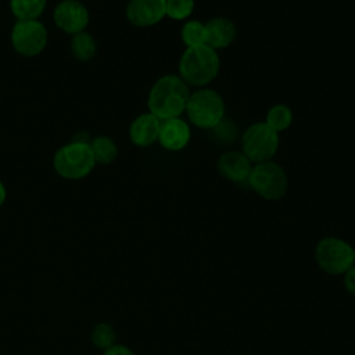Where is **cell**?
Returning a JSON list of instances; mask_svg holds the SVG:
<instances>
[{"label":"cell","mask_w":355,"mask_h":355,"mask_svg":"<svg viewBox=\"0 0 355 355\" xmlns=\"http://www.w3.org/2000/svg\"><path fill=\"white\" fill-rule=\"evenodd\" d=\"M218 172L230 182H243L248 179L252 164L243 151L227 150L216 161Z\"/></svg>","instance_id":"obj_12"},{"label":"cell","mask_w":355,"mask_h":355,"mask_svg":"<svg viewBox=\"0 0 355 355\" xmlns=\"http://www.w3.org/2000/svg\"><path fill=\"white\" fill-rule=\"evenodd\" d=\"M293 118H294V115L288 105L275 104L269 108V111L266 114L265 123L269 125L277 133H280L290 128V125L293 123Z\"/></svg>","instance_id":"obj_18"},{"label":"cell","mask_w":355,"mask_h":355,"mask_svg":"<svg viewBox=\"0 0 355 355\" xmlns=\"http://www.w3.org/2000/svg\"><path fill=\"white\" fill-rule=\"evenodd\" d=\"M279 148V133L265 122L250 125L241 135V151L251 164L272 161Z\"/></svg>","instance_id":"obj_6"},{"label":"cell","mask_w":355,"mask_h":355,"mask_svg":"<svg viewBox=\"0 0 355 355\" xmlns=\"http://www.w3.org/2000/svg\"><path fill=\"white\" fill-rule=\"evenodd\" d=\"M6 198H7V189H6L4 183H3L1 179H0V208H1V205L6 202Z\"/></svg>","instance_id":"obj_24"},{"label":"cell","mask_w":355,"mask_h":355,"mask_svg":"<svg viewBox=\"0 0 355 355\" xmlns=\"http://www.w3.org/2000/svg\"><path fill=\"white\" fill-rule=\"evenodd\" d=\"M225 101L222 96L212 89L201 87L190 97L186 104L184 112L189 121L198 129H214L225 116Z\"/></svg>","instance_id":"obj_4"},{"label":"cell","mask_w":355,"mask_h":355,"mask_svg":"<svg viewBox=\"0 0 355 355\" xmlns=\"http://www.w3.org/2000/svg\"><path fill=\"white\" fill-rule=\"evenodd\" d=\"M250 187L268 201H277L287 193L288 178L277 162L265 161L255 164L248 175Z\"/></svg>","instance_id":"obj_5"},{"label":"cell","mask_w":355,"mask_h":355,"mask_svg":"<svg viewBox=\"0 0 355 355\" xmlns=\"http://www.w3.org/2000/svg\"><path fill=\"white\" fill-rule=\"evenodd\" d=\"M55 26L68 35H76L86 31L90 22L87 7L79 0H61L53 11Z\"/></svg>","instance_id":"obj_9"},{"label":"cell","mask_w":355,"mask_h":355,"mask_svg":"<svg viewBox=\"0 0 355 355\" xmlns=\"http://www.w3.org/2000/svg\"><path fill=\"white\" fill-rule=\"evenodd\" d=\"M103 355H135V352L122 344H115L108 349L103 351Z\"/></svg>","instance_id":"obj_23"},{"label":"cell","mask_w":355,"mask_h":355,"mask_svg":"<svg viewBox=\"0 0 355 355\" xmlns=\"http://www.w3.org/2000/svg\"><path fill=\"white\" fill-rule=\"evenodd\" d=\"M46 6L47 0H10V10L17 21L39 19Z\"/></svg>","instance_id":"obj_17"},{"label":"cell","mask_w":355,"mask_h":355,"mask_svg":"<svg viewBox=\"0 0 355 355\" xmlns=\"http://www.w3.org/2000/svg\"><path fill=\"white\" fill-rule=\"evenodd\" d=\"M11 46L22 57H36L49 43V32L40 19L17 21L10 33Z\"/></svg>","instance_id":"obj_8"},{"label":"cell","mask_w":355,"mask_h":355,"mask_svg":"<svg viewBox=\"0 0 355 355\" xmlns=\"http://www.w3.org/2000/svg\"><path fill=\"white\" fill-rule=\"evenodd\" d=\"M344 286L345 290L355 295V265H352L345 273H344Z\"/></svg>","instance_id":"obj_22"},{"label":"cell","mask_w":355,"mask_h":355,"mask_svg":"<svg viewBox=\"0 0 355 355\" xmlns=\"http://www.w3.org/2000/svg\"><path fill=\"white\" fill-rule=\"evenodd\" d=\"M180 37L186 47H197L205 44V25L200 21L190 19L182 26Z\"/></svg>","instance_id":"obj_19"},{"label":"cell","mask_w":355,"mask_h":355,"mask_svg":"<svg viewBox=\"0 0 355 355\" xmlns=\"http://www.w3.org/2000/svg\"><path fill=\"white\" fill-rule=\"evenodd\" d=\"M69 49H71L72 55L76 60H79L82 62H86V61H90L96 55L97 43H96L92 33L83 31V32H79L76 35H72Z\"/></svg>","instance_id":"obj_15"},{"label":"cell","mask_w":355,"mask_h":355,"mask_svg":"<svg viewBox=\"0 0 355 355\" xmlns=\"http://www.w3.org/2000/svg\"><path fill=\"white\" fill-rule=\"evenodd\" d=\"M89 141L73 140L61 146L53 157L55 173L67 180H79L92 173L96 166Z\"/></svg>","instance_id":"obj_3"},{"label":"cell","mask_w":355,"mask_h":355,"mask_svg":"<svg viewBox=\"0 0 355 355\" xmlns=\"http://www.w3.org/2000/svg\"><path fill=\"white\" fill-rule=\"evenodd\" d=\"M161 121L151 112L137 115L129 126V139L137 147H148L158 141Z\"/></svg>","instance_id":"obj_13"},{"label":"cell","mask_w":355,"mask_h":355,"mask_svg":"<svg viewBox=\"0 0 355 355\" xmlns=\"http://www.w3.org/2000/svg\"><path fill=\"white\" fill-rule=\"evenodd\" d=\"M92 148L93 158L98 165H110L115 161L118 155V146L116 143L108 136H96L89 143Z\"/></svg>","instance_id":"obj_16"},{"label":"cell","mask_w":355,"mask_h":355,"mask_svg":"<svg viewBox=\"0 0 355 355\" xmlns=\"http://www.w3.org/2000/svg\"><path fill=\"white\" fill-rule=\"evenodd\" d=\"M236 36V24L226 17H215L205 24V44L214 50L230 46Z\"/></svg>","instance_id":"obj_14"},{"label":"cell","mask_w":355,"mask_h":355,"mask_svg":"<svg viewBox=\"0 0 355 355\" xmlns=\"http://www.w3.org/2000/svg\"><path fill=\"white\" fill-rule=\"evenodd\" d=\"M220 60L218 51L207 44L186 47L180 55L178 71L179 76L194 87H205L219 73Z\"/></svg>","instance_id":"obj_2"},{"label":"cell","mask_w":355,"mask_h":355,"mask_svg":"<svg viewBox=\"0 0 355 355\" xmlns=\"http://www.w3.org/2000/svg\"><path fill=\"white\" fill-rule=\"evenodd\" d=\"M194 11V0H165L166 17L175 21L189 18Z\"/></svg>","instance_id":"obj_21"},{"label":"cell","mask_w":355,"mask_h":355,"mask_svg":"<svg viewBox=\"0 0 355 355\" xmlns=\"http://www.w3.org/2000/svg\"><path fill=\"white\" fill-rule=\"evenodd\" d=\"M315 259L326 273L340 275L355 263V250L338 237H323L316 244Z\"/></svg>","instance_id":"obj_7"},{"label":"cell","mask_w":355,"mask_h":355,"mask_svg":"<svg viewBox=\"0 0 355 355\" xmlns=\"http://www.w3.org/2000/svg\"><path fill=\"white\" fill-rule=\"evenodd\" d=\"M189 97V85L179 75H162L153 83L148 92V112L159 121L178 118L184 112Z\"/></svg>","instance_id":"obj_1"},{"label":"cell","mask_w":355,"mask_h":355,"mask_svg":"<svg viewBox=\"0 0 355 355\" xmlns=\"http://www.w3.org/2000/svg\"><path fill=\"white\" fill-rule=\"evenodd\" d=\"M90 340L96 348L105 351L116 344V333L110 323L101 322L92 329Z\"/></svg>","instance_id":"obj_20"},{"label":"cell","mask_w":355,"mask_h":355,"mask_svg":"<svg viewBox=\"0 0 355 355\" xmlns=\"http://www.w3.org/2000/svg\"><path fill=\"white\" fill-rule=\"evenodd\" d=\"M190 137H191L190 126L180 116L161 121L158 141L165 150L180 151L189 144Z\"/></svg>","instance_id":"obj_11"},{"label":"cell","mask_w":355,"mask_h":355,"mask_svg":"<svg viewBox=\"0 0 355 355\" xmlns=\"http://www.w3.org/2000/svg\"><path fill=\"white\" fill-rule=\"evenodd\" d=\"M128 21L137 28L157 25L165 12V0H129L125 10Z\"/></svg>","instance_id":"obj_10"}]
</instances>
